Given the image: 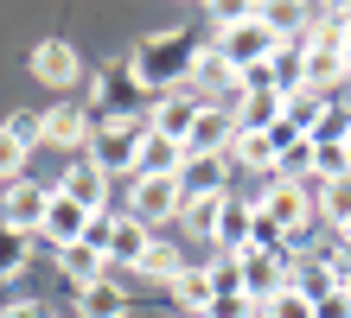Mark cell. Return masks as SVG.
Returning a JSON list of instances; mask_svg holds the SVG:
<instances>
[{"label":"cell","mask_w":351,"mask_h":318,"mask_svg":"<svg viewBox=\"0 0 351 318\" xmlns=\"http://www.w3.org/2000/svg\"><path fill=\"white\" fill-rule=\"evenodd\" d=\"M192 64H198V45L185 26H167V32H147L128 57V77L134 90H154V96H173L179 83H192Z\"/></svg>","instance_id":"obj_1"},{"label":"cell","mask_w":351,"mask_h":318,"mask_svg":"<svg viewBox=\"0 0 351 318\" xmlns=\"http://www.w3.org/2000/svg\"><path fill=\"white\" fill-rule=\"evenodd\" d=\"M217 51L230 70H250V64H268L281 51V32L262 19V7H237V13H217Z\"/></svg>","instance_id":"obj_2"},{"label":"cell","mask_w":351,"mask_h":318,"mask_svg":"<svg viewBox=\"0 0 351 318\" xmlns=\"http://www.w3.org/2000/svg\"><path fill=\"white\" fill-rule=\"evenodd\" d=\"M141 134H147V121L141 115H115V121H102L96 134H90V159L102 165V172H134L141 165Z\"/></svg>","instance_id":"obj_3"},{"label":"cell","mask_w":351,"mask_h":318,"mask_svg":"<svg viewBox=\"0 0 351 318\" xmlns=\"http://www.w3.org/2000/svg\"><path fill=\"white\" fill-rule=\"evenodd\" d=\"M256 210H262V217H268V223L281 229L287 242H294L300 229H306V223L319 217V210H313V191H306V185H287V178H275V185H268L262 198H256Z\"/></svg>","instance_id":"obj_4"},{"label":"cell","mask_w":351,"mask_h":318,"mask_svg":"<svg viewBox=\"0 0 351 318\" xmlns=\"http://www.w3.org/2000/svg\"><path fill=\"white\" fill-rule=\"evenodd\" d=\"M300 51H306V90L332 96V83H345V77H351V64H345V38L313 32V38H300Z\"/></svg>","instance_id":"obj_5"},{"label":"cell","mask_w":351,"mask_h":318,"mask_svg":"<svg viewBox=\"0 0 351 318\" xmlns=\"http://www.w3.org/2000/svg\"><path fill=\"white\" fill-rule=\"evenodd\" d=\"M0 204H7V229H19V236H32V229H45V210H51V185H32V178H13L0 185Z\"/></svg>","instance_id":"obj_6"},{"label":"cell","mask_w":351,"mask_h":318,"mask_svg":"<svg viewBox=\"0 0 351 318\" xmlns=\"http://www.w3.org/2000/svg\"><path fill=\"white\" fill-rule=\"evenodd\" d=\"M185 210V191H179V178H134V191H128V217H141V223H173Z\"/></svg>","instance_id":"obj_7"},{"label":"cell","mask_w":351,"mask_h":318,"mask_svg":"<svg viewBox=\"0 0 351 318\" xmlns=\"http://www.w3.org/2000/svg\"><path fill=\"white\" fill-rule=\"evenodd\" d=\"M90 115L77 109V102H51L45 115H38V146H58V153H64V146H77V153H90Z\"/></svg>","instance_id":"obj_8"},{"label":"cell","mask_w":351,"mask_h":318,"mask_svg":"<svg viewBox=\"0 0 351 318\" xmlns=\"http://www.w3.org/2000/svg\"><path fill=\"white\" fill-rule=\"evenodd\" d=\"M204 109H211V102H204V96H192V90H173V96H160L154 102V115H147V127H154V134H167V140H192V127H198V115Z\"/></svg>","instance_id":"obj_9"},{"label":"cell","mask_w":351,"mask_h":318,"mask_svg":"<svg viewBox=\"0 0 351 318\" xmlns=\"http://www.w3.org/2000/svg\"><path fill=\"white\" fill-rule=\"evenodd\" d=\"M51 191H64V198H77L84 210H109V172L90 159V153H77L64 172H58V185Z\"/></svg>","instance_id":"obj_10"},{"label":"cell","mask_w":351,"mask_h":318,"mask_svg":"<svg viewBox=\"0 0 351 318\" xmlns=\"http://www.w3.org/2000/svg\"><path fill=\"white\" fill-rule=\"evenodd\" d=\"M32 77L45 83V90H71V83L84 77V57H77V45H64V38H38L32 45Z\"/></svg>","instance_id":"obj_11"},{"label":"cell","mask_w":351,"mask_h":318,"mask_svg":"<svg viewBox=\"0 0 351 318\" xmlns=\"http://www.w3.org/2000/svg\"><path fill=\"white\" fill-rule=\"evenodd\" d=\"M250 229H256V198H230V191H223L217 229H211L217 254H250Z\"/></svg>","instance_id":"obj_12"},{"label":"cell","mask_w":351,"mask_h":318,"mask_svg":"<svg viewBox=\"0 0 351 318\" xmlns=\"http://www.w3.org/2000/svg\"><path fill=\"white\" fill-rule=\"evenodd\" d=\"M90 223H96V210H84L77 198H64V191H51V210H45V236L51 248H77L90 236Z\"/></svg>","instance_id":"obj_13"},{"label":"cell","mask_w":351,"mask_h":318,"mask_svg":"<svg viewBox=\"0 0 351 318\" xmlns=\"http://www.w3.org/2000/svg\"><path fill=\"white\" fill-rule=\"evenodd\" d=\"M223 178H230V153H192L185 172H179V191H185V204L192 198H223Z\"/></svg>","instance_id":"obj_14"},{"label":"cell","mask_w":351,"mask_h":318,"mask_svg":"<svg viewBox=\"0 0 351 318\" xmlns=\"http://www.w3.org/2000/svg\"><path fill=\"white\" fill-rule=\"evenodd\" d=\"M147 242H154V229L141 223V217H128V210H115V223H109V248H102V254H109V274H115V267H134L141 254H147Z\"/></svg>","instance_id":"obj_15"},{"label":"cell","mask_w":351,"mask_h":318,"mask_svg":"<svg viewBox=\"0 0 351 318\" xmlns=\"http://www.w3.org/2000/svg\"><path fill=\"white\" fill-rule=\"evenodd\" d=\"M287 280H294V274L281 267V254H262V248H250V254H243V293H250L256 306H268Z\"/></svg>","instance_id":"obj_16"},{"label":"cell","mask_w":351,"mask_h":318,"mask_svg":"<svg viewBox=\"0 0 351 318\" xmlns=\"http://www.w3.org/2000/svg\"><path fill=\"white\" fill-rule=\"evenodd\" d=\"M185 159H192V153H185L179 140H167V134H154V127H147V134H141V165H134V178H179Z\"/></svg>","instance_id":"obj_17"},{"label":"cell","mask_w":351,"mask_h":318,"mask_svg":"<svg viewBox=\"0 0 351 318\" xmlns=\"http://www.w3.org/2000/svg\"><path fill=\"white\" fill-rule=\"evenodd\" d=\"M38 140V121H0V185L26 178V153Z\"/></svg>","instance_id":"obj_18"},{"label":"cell","mask_w":351,"mask_h":318,"mask_svg":"<svg viewBox=\"0 0 351 318\" xmlns=\"http://www.w3.org/2000/svg\"><path fill=\"white\" fill-rule=\"evenodd\" d=\"M58 274L84 293V287H96V280H109V254L102 248H90V242H77V248H58Z\"/></svg>","instance_id":"obj_19"},{"label":"cell","mask_w":351,"mask_h":318,"mask_svg":"<svg viewBox=\"0 0 351 318\" xmlns=\"http://www.w3.org/2000/svg\"><path fill=\"white\" fill-rule=\"evenodd\" d=\"M192 96H237V70L223 64L217 45H198V64H192Z\"/></svg>","instance_id":"obj_20"},{"label":"cell","mask_w":351,"mask_h":318,"mask_svg":"<svg viewBox=\"0 0 351 318\" xmlns=\"http://www.w3.org/2000/svg\"><path fill=\"white\" fill-rule=\"evenodd\" d=\"M204 274H211V306H243V300H250V293H243V254H217Z\"/></svg>","instance_id":"obj_21"},{"label":"cell","mask_w":351,"mask_h":318,"mask_svg":"<svg viewBox=\"0 0 351 318\" xmlns=\"http://www.w3.org/2000/svg\"><path fill=\"white\" fill-rule=\"evenodd\" d=\"M77 312L84 318H128V293H121L115 274H109V280H96V287L77 293Z\"/></svg>","instance_id":"obj_22"},{"label":"cell","mask_w":351,"mask_h":318,"mask_svg":"<svg viewBox=\"0 0 351 318\" xmlns=\"http://www.w3.org/2000/svg\"><path fill=\"white\" fill-rule=\"evenodd\" d=\"M223 153H230V165H250V172H268V178H275V146H268V134H243V127H237Z\"/></svg>","instance_id":"obj_23"},{"label":"cell","mask_w":351,"mask_h":318,"mask_svg":"<svg viewBox=\"0 0 351 318\" xmlns=\"http://www.w3.org/2000/svg\"><path fill=\"white\" fill-rule=\"evenodd\" d=\"M134 274H141V280H179V274H185V261H179V248L167 242V236H154L147 242V254H141V261H134Z\"/></svg>","instance_id":"obj_24"},{"label":"cell","mask_w":351,"mask_h":318,"mask_svg":"<svg viewBox=\"0 0 351 318\" xmlns=\"http://www.w3.org/2000/svg\"><path fill=\"white\" fill-rule=\"evenodd\" d=\"M230 134H237L230 115H223V109H204L198 127H192V140H185V153H223V146H230Z\"/></svg>","instance_id":"obj_25"},{"label":"cell","mask_w":351,"mask_h":318,"mask_svg":"<svg viewBox=\"0 0 351 318\" xmlns=\"http://www.w3.org/2000/svg\"><path fill=\"white\" fill-rule=\"evenodd\" d=\"M294 287H300V293H306V300H313V306H319V300H326V293H339V287H345V261H306V267L294 274Z\"/></svg>","instance_id":"obj_26"},{"label":"cell","mask_w":351,"mask_h":318,"mask_svg":"<svg viewBox=\"0 0 351 318\" xmlns=\"http://www.w3.org/2000/svg\"><path fill=\"white\" fill-rule=\"evenodd\" d=\"M173 300L192 312V318H204V312H211V274H204V267H185L179 280H173Z\"/></svg>","instance_id":"obj_27"},{"label":"cell","mask_w":351,"mask_h":318,"mask_svg":"<svg viewBox=\"0 0 351 318\" xmlns=\"http://www.w3.org/2000/svg\"><path fill=\"white\" fill-rule=\"evenodd\" d=\"M313 210H319V217L332 223V229H345V223H351V178L319 185V191H313Z\"/></svg>","instance_id":"obj_28"},{"label":"cell","mask_w":351,"mask_h":318,"mask_svg":"<svg viewBox=\"0 0 351 318\" xmlns=\"http://www.w3.org/2000/svg\"><path fill=\"white\" fill-rule=\"evenodd\" d=\"M262 318H319V312H313V300H306V293H300L294 280H287V287L275 293V300L262 306Z\"/></svg>","instance_id":"obj_29"},{"label":"cell","mask_w":351,"mask_h":318,"mask_svg":"<svg viewBox=\"0 0 351 318\" xmlns=\"http://www.w3.org/2000/svg\"><path fill=\"white\" fill-rule=\"evenodd\" d=\"M217 204H223V198H192V204L179 210L185 229H192V236H211V229H217Z\"/></svg>","instance_id":"obj_30"},{"label":"cell","mask_w":351,"mask_h":318,"mask_svg":"<svg viewBox=\"0 0 351 318\" xmlns=\"http://www.w3.org/2000/svg\"><path fill=\"white\" fill-rule=\"evenodd\" d=\"M19 267H26V236L0 223V280H7V274H19Z\"/></svg>","instance_id":"obj_31"},{"label":"cell","mask_w":351,"mask_h":318,"mask_svg":"<svg viewBox=\"0 0 351 318\" xmlns=\"http://www.w3.org/2000/svg\"><path fill=\"white\" fill-rule=\"evenodd\" d=\"M0 318H45V306H38V300H7Z\"/></svg>","instance_id":"obj_32"},{"label":"cell","mask_w":351,"mask_h":318,"mask_svg":"<svg viewBox=\"0 0 351 318\" xmlns=\"http://www.w3.org/2000/svg\"><path fill=\"white\" fill-rule=\"evenodd\" d=\"M345 153H351V121H345Z\"/></svg>","instance_id":"obj_33"},{"label":"cell","mask_w":351,"mask_h":318,"mask_svg":"<svg viewBox=\"0 0 351 318\" xmlns=\"http://www.w3.org/2000/svg\"><path fill=\"white\" fill-rule=\"evenodd\" d=\"M345 64H351V32H345Z\"/></svg>","instance_id":"obj_34"},{"label":"cell","mask_w":351,"mask_h":318,"mask_svg":"<svg viewBox=\"0 0 351 318\" xmlns=\"http://www.w3.org/2000/svg\"><path fill=\"white\" fill-rule=\"evenodd\" d=\"M345 293H351V261H345Z\"/></svg>","instance_id":"obj_35"},{"label":"cell","mask_w":351,"mask_h":318,"mask_svg":"<svg viewBox=\"0 0 351 318\" xmlns=\"http://www.w3.org/2000/svg\"><path fill=\"white\" fill-rule=\"evenodd\" d=\"M173 318H192V312H173Z\"/></svg>","instance_id":"obj_36"}]
</instances>
